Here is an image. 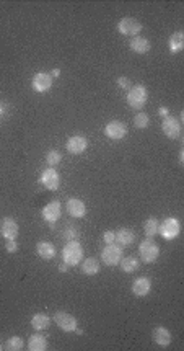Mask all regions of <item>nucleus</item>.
<instances>
[{"mask_svg":"<svg viewBox=\"0 0 184 351\" xmlns=\"http://www.w3.org/2000/svg\"><path fill=\"white\" fill-rule=\"evenodd\" d=\"M148 124H150V116H148L147 113L140 111L136 114V118H134V126L137 129H145L148 128Z\"/></svg>","mask_w":184,"mask_h":351,"instance_id":"28","label":"nucleus"},{"mask_svg":"<svg viewBox=\"0 0 184 351\" xmlns=\"http://www.w3.org/2000/svg\"><path fill=\"white\" fill-rule=\"evenodd\" d=\"M152 338L158 347H163V348H166L168 345H171V340H173L171 332L166 327H155L153 328Z\"/></svg>","mask_w":184,"mask_h":351,"instance_id":"16","label":"nucleus"},{"mask_svg":"<svg viewBox=\"0 0 184 351\" xmlns=\"http://www.w3.org/2000/svg\"><path fill=\"white\" fill-rule=\"evenodd\" d=\"M18 224L13 217H5L2 220V225H0V234L5 240H17L18 237Z\"/></svg>","mask_w":184,"mask_h":351,"instance_id":"14","label":"nucleus"},{"mask_svg":"<svg viewBox=\"0 0 184 351\" xmlns=\"http://www.w3.org/2000/svg\"><path fill=\"white\" fill-rule=\"evenodd\" d=\"M129 46H131L132 51L137 53V54H147L152 48L150 41H148L147 38H142V36H134Z\"/></svg>","mask_w":184,"mask_h":351,"instance_id":"20","label":"nucleus"},{"mask_svg":"<svg viewBox=\"0 0 184 351\" xmlns=\"http://www.w3.org/2000/svg\"><path fill=\"white\" fill-rule=\"evenodd\" d=\"M2 114H3V107L0 105V116H2Z\"/></svg>","mask_w":184,"mask_h":351,"instance_id":"38","label":"nucleus"},{"mask_svg":"<svg viewBox=\"0 0 184 351\" xmlns=\"http://www.w3.org/2000/svg\"><path fill=\"white\" fill-rule=\"evenodd\" d=\"M158 113H160L163 118L170 116V109H168L166 107H160V108H158Z\"/></svg>","mask_w":184,"mask_h":351,"instance_id":"34","label":"nucleus"},{"mask_svg":"<svg viewBox=\"0 0 184 351\" xmlns=\"http://www.w3.org/2000/svg\"><path fill=\"white\" fill-rule=\"evenodd\" d=\"M49 325H51V317L46 314H34L31 317V327L36 330V332H43V330H46Z\"/></svg>","mask_w":184,"mask_h":351,"instance_id":"22","label":"nucleus"},{"mask_svg":"<svg viewBox=\"0 0 184 351\" xmlns=\"http://www.w3.org/2000/svg\"><path fill=\"white\" fill-rule=\"evenodd\" d=\"M161 129H163V134L170 139H178L181 136V121L173 116H166L163 118V123H161Z\"/></svg>","mask_w":184,"mask_h":351,"instance_id":"10","label":"nucleus"},{"mask_svg":"<svg viewBox=\"0 0 184 351\" xmlns=\"http://www.w3.org/2000/svg\"><path fill=\"white\" fill-rule=\"evenodd\" d=\"M62 260H64V263L69 265V267H77V265H80L83 260L82 243L77 242V240L67 242L62 248Z\"/></svg>","mask_w":184,"mask_h":351,"instance_id":"1","label":"nucleus"},{"mask_svg":"<svg viewBox=\"0 0 184 351\" xmlns=\"http://www.w3.org/2000/svg\"><path fill=\"white\" fill-rule=\"evenodd\" d=\"M61 160H62V155H61V152H59V150H56V149L49 150L47 155H46V163L49 165V167H52V168L56 167V165L61 163Z\"/></svg>","mask_w":184,"mask_h":351,"instance_id":"29","label":"nucleus"},{"mask_svg":"<svg viewBox=\"0 0 184 351\" xmlns=\"http://www.w3.org/2000/svg\"><path fill=\"white\" fill-rule=\"evenodd\" d=\"M168 46H170L171 54H180L184 49V33L183 31L173 33L170 39H168Z\"/></svg>","mask_w":184,"mask_h":351,"instance_id":"19","label":"nucleus"},{"mask_svg":"<svg viewBox=\"0 0 184 351\" xmlns=\"http://www.w3.org/2000/svg\"><path fill=\"white\" fill-rule=\"evenodd\" d=\"M147 102H148V90L145 88V85L138 83L127 90V105L132 109L140 111L147 105Z\"/></svg>","mask_w":184,"mask_h":351,"instance_id":"2","label":"nucleus"},{"mask_svg":"<svg viewBox=\"0 0 184 351\" xmlns=\"http://www.w3.org/2000/svg\"><path fill=\"white\" fill-rule=\"evenodd\" d=\"M117 85H119V87H121V88H124V90H129V88H131V80H129L127 77H119L117 79Z\"/></svg>","mask_w":184,"mask_h":351,"instance_id":"32","label":"nucleus"},{"mask_svg":"<svg viewBox=\"0 0 184 351\" xmlns=\"http://www.w3.org/2000/svg\"><path fill=\"white\" fill-rule=\"evenodd\" d=\"M152 289V281L148 278H137L132 283V294H136L137 297H145Z\"/></svg>","mask_w":184,"mask_h":351,"instance_id":"17","label":"nucleus"},{"mask_svg":"<svg viewBox=\"0 0 184 351\" xmlns=\"http://www.w3.org/2000/svg\"><path fill=\"white\" fill-rule=\"evenodd\" d=\"M122 247H119L116 243H109L103 248L101 252V260L106 267H117L119 262L122 260Z\"/></svg>","mask_w":184,"mask_h":351,"instance_id":"5","label":"nucleus"},{"mask_svg":"<svg viewBox=\"0 0 184 351\" xmlns=\"http://www.w3.org/2000/svg\"><path fill=\"white\" fill-rule=\"evenodd\" d=\"M138 253H140V258L143 263L150 265V263H155L158 257H160V247L155 243V240L147 237L143 242H140L138 245Z\"/></svg>","mask_w":184,"mask_h":351,"instance_id":"3","label":"nucleus"},{"mask_svg":"<svg viewBox=\"0 0 184 351\" xmlns=\"http://www.w3.org/2000/svg\"><path fill=\"white\" fill-rule=\"evenodd\" d=\"M119 267H121L124 273H136L140 263H138L136 257H122V260L119 262Z\"/></svg>","mask_w":184,"mask_h":351,"instance_id":"25","label":"nucleus"},{"mask_svg":"<svg viewBox=\"0 0 184 351\" xmlns=\"http://www.w3.org/2000/svg\"><path fill=\"white\" fill-rule=\"evenodd\" d=\"M134 240H136V232L127 227H121L116 232V242H119L121 245H131L134 243Z\"/></svg>","mask_w":184,"mask_h":351,"instance_id":"24","label":"nucleus"},{"mask_svg":"<svg viewBox=\"0 0 184 351\" xmlns=\"http://www.w3.org/2000/svg\"><path fill=\"white\" fill-rule=\"evenodd\" d=\"M80 268H82V271L87 274V276H94V274H98L99 273V262L96 258H85V260H82V263H80Z\"/></svg>","mask_w":184,"mask_h":351,"instance_id":"23","label":"nucleus"},{"mask_svg":"<svg viewBox=\"0 0 184 351\" xmlns=\"http://www.w3.org/2000/svg\"><path fill=\"white\" fill-rule=\"evenodd\" d=\"M5 250H7L8 253H17L18 252L17 240H7V243H5Z\"/></svg>","mask_w":184,"mask_h":351,"instance_id":"30","label":"nucleus"},{"mask_svg":"<svg viewBox=\"0 0 184 351\" xmlns=\"http://www.w3.org/2000/svg\"><path fill=\"white\" fill-rule=\"evenodd\" d=\"M5 350L8 351H20L24 348V340L22 337H10L3 345Z\"/></svg>","mask_w":184,"mask_h":351,"instance_id":"27","label":"nucleus"},{"mask_svg":"<svg viewBox=\"0 0 184 351\" xmlns=\"http://www.w3.org/2000/svg\"><path fill=\"white\" fill-rule=\"evenodd\" d=\"M41 185L46 189H49V191H56L59 185H61V177H59L57 170L52 167L44 170L41 173Z\"/></svg>","mask_w":184,"mask_h":351,"instance_id":"11","label":"nucleus"},{"mask_svg":"<svg viewBox=\"0 0 184 351\" xmlns=\"http://www.w3.org/2000/svg\"><path fill=\"white\" fill-rule=\"evenodd\" d=\"M54 322H56V325L59 328L64 330V332H67V333L75 332V330L78 328L77 327V319L73 317L72 314L64 312V310H59V312L54 314Z\"/></svg>","mask_w":184,"mask_h":351,"instance_id":"6","label":"nucleus"},{"mask_svg":"<svg viewBox=\"0 0 184 351\" xmlns=\"http://www.w3.org/2000/svg\"><path fill=\"white\" fill-rule=\"evenodd\" d=\"M143 232H145L147 237L153 239L158 234V220L155 217H150L143 222Z\"/></svg>","mask_w":184,"mask_h":351,"instance_id":"26","label":"nucleus"},{"mask_svg":"<svg viewBox=\"0 0 184 351\" xmlns=\"http://www.w3.org/2000/svg\"><path fill=\"white\" fill-rule=\"evenodd\" d=\"M2 348H3V347H2V343H0V351H2Z\"/></svg>","mask_w":184,"mask_h":351,"instance_id":"39","label":"nucleus"},{"mask_svg":"<svg viewBox=\"0 0 184 351\" xmlns=\"http://www.w3.org/2000/svg\"><path fill=\"white\" fill-rule=\"evenodd\" d=\"M104 134H106V137L113 140H121L127 136V124L122 121H117V119L109 121L106 124V128H104Z\"/></svg>","mask_w":184,"mask_h":351,"instance_id":"9","label":"nucleus"},{"mask_svg":"<svg viewBox=\"0 0 184 351\" xmlns=\"http://www.w3.org/2000/svg\"><path fill=\"white\" fill-rule=\"evenodd\" d=\"M103 240H104V243H106V245L114 243V242H116V232H113V230H108V232H104Z\"/></svg>","mask_w":184,"mask_h":351,"instance_id":"31","label":"nucleus"},{"mask_svg":"<svg viewBox=\"0 0 184 351\" xmlns=\"http://www.w3.org/2000/svg\"><path fill=\"white\" fill-rule=\"evenodd\" d=\"M87 147H88V140H87L85 136H82V134H75V136H72L66 144L67 152L72 154V155L83 154L87 150Z\"/></svg>","mask_w":184,"mask_h":351,"instance_id":"12","label":"nucleus"},{"mask_svg":"<svg viewBox=\"0 0 184 351\" xmlns=\"http://www.w3.org/2000/svg\"><path fill=\"white\" fill-rule=\"evenodd\" d=\"M51 75H52V77H59V75H61V70H59V69H54Z\"/></svg>","mask_w":184,"mask_h":351,"instance_id":"37","label":"nucleus"},{"mask_svg":"<svg viewBox=\"0 0 184 351\" xmlns=\"http://www.w3.org/2000/svg\"><path fill=\"white\" fill-rule=\"evenodd\" d=\"M64 235L67 237L69 242H70V240H75V239H77V230H75V227H69Z\"/></svg>","mask_w":184,"mask_h":351,"instance_id":"33","label":"nucleus"},{"mask_svg":"<svg viewBox=\"0 0 184 351\" xmlns=\"http://www.w3.org/2000/svg\"><path fill=\"white\" fill-rule=\"evenodd\" d=\"M180 232H181V224L176 217H166L161 224H158V234L166 240L176 239L178 235H180Z\"/></svg>","mask_w":184,"mask_h":351,"instance_id":"4","label":"nucleus"},{"mask_svg":"<svg viewBox=\"0 0 184 351\" xmlns=\"http://www.w3.org/2000/svg\"><path fill=\"white\" fill-rule=\"evenodd\" d=\"M59 271H61V273L69 271V265L67 263H61V265H59Z\"/></svg>","mask_w":184,"mask_h":351,"instance_id":"35","label":"nucleus"},{"mask_svg":"<svg viewBox=\"0 0 184 351\" xmlns=\"http://www.w3.org/2000/svg\"><path fill=\"white\" fill-rule=\"evenodd\" d=\"M61 214H62V204L59 199H54V201L47 203L41 211L43 219L51 225H54L59 219H61Z\"/></svg>","mask_w":184,"mask_h":351,"instance_id":"7","label":"nucleus"},{"mask_svg":"<svg viewBox=\"0 0 184 351\" xmlns=\"http://www.w3.org/2000/svg\"><path fill=\"white\" fill-rule=\"evenodd\" d=\"M117 31L124 36H137L142 31V23L136 18L126 17L117 23Z\"/></svg>","mask_w":184,"mask_h":351,"instance_id":"8","label":"nucleus"},{"mask_svg":"<svg viewBox=\"0 0 184 351\" xmlns=\"http://www.w3.org/2000/svg\"><path fill=\"white\" fill-rule=\"evenodd\" d=\"M28 350L31 351H46L47 350V340L41 333H34L28 338Z\"/></svg>","mask_w":184,"mask_h":351,"instance_id":"18","label":"nucleus"},{"mask_svg":"<svg viewBox=\"0 0 184 351\" xmlns=\"http://www.w3.org/2000/svg\"><path fill=\"white\" fill-rule=\"evenodd\" d=\"M36 253L41 257L43 260H52L56 257V247L49 242H38L36 243Z\"/></svg>","mask_w":184,"mask_h":351,"instance_id":"21","label":"nucleus"},{"mask_svg":"<svg viewBox=\"0 0 184 351\" xmlns=\"http://www.w3.org/2000/svg\"><path fill=\"white\" fill-rule=\"evenodd\" d=\"M67 213L70 214L72 217L82 219V217H85V214H87V206H85V203H83L82 199L70 198L67 201Z\"/></svg>","mask_w":184,"mask_h":351,"instance_id":"15","label":"nucleus"},{"mask_svg":"<svg viewBox=\"0 0 184 351\" xmlns=\"http://www.w3.org/2000/svg\"><path fill=\"white\" fill-rule=\"evenodd\" d=\"M180 163H181V165L184 163V149L180 150Z\"/></svg>","mask_w":184,"mask_h":351,"instance_id":"36","label":"nucleus"},{"mask_svg":"<svg viewBox=\"0 0 184 351\" xmlns=\"http://www.w3.org/2000/svg\"><path fill=\"white\" fill-rule=\"evenodd\" d=\"M31 87L34 92L44 93L52 87V75L46 72H38L31 80Z\"/></svg>","mask_w":184,"mask_h":351,"instance_id":"13","label":"nucleus"}]
</instances>
